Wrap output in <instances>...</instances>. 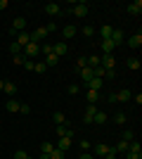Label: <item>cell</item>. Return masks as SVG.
<instances>
[{
    "label": "cell",
    "instance_id": "obj_52",
    "mask_svg": "<svg viewBox=\"0 0 142 159\" xmlns=\"http://www.w3.org/2000/svg\"><path fill=\"white\" fill-rule=\"evenodd\" d=\"M7 7V0H0V10H5Z\"/></svg>",
    "mask_w": 142,
    "mask_h": 159
},
{
    "label": "cell",
    "instance_id": "obj_54",
    "mask_svg": "<svg viewBox=\"0 0 142 159\" xmlns=\"http://www.w3.org/2000/svg\"><path fill=\"white\" fill-rule=\"evenodd\" d=\"M2 88H5V81H0V90H2Z\"/></svg>",
    "mask_w": 142,
    "mask_h": 159
},
{
    "label": "cell",
    "instance_id": "obj_32",
    "mask_svg": "<svg viewBox=\"0 0 142 159\" xmlns=\"http://www.w3.org/2000/svg\"><path fill=\"white\" fill-rule=\"evenodd\" d=\"M88 66H90V69L100 66V57H97V55H90V57H88Z\"/></svg>",
    "mask_w": 142,
    "mask_h": 159
},
{
    "label": "cell",
    "instance_id": "obj_7",
    "mask_svg": "<svg viewBox=\"0 0 142 159\" xmlns=\"http://www.w3.org/2000/svg\"><path fill=\"white\" fill-rule=\"evenodd\" d=\"M19 105H21V102H19L17 98H10V100L5 102V109H7L10 114H17V112H19Z\"/></svg>",
    "mask_w": 142,
    "mask_h": 159
},
{
    "label": "cell",
    "instance_id": "obj_13",
    "mask_svg": "<svg viewBox=\"0 0 142 159\" xmlns=\"http://www.w3.org/2000/svg\"><path fill=\"white\" fill-rule=\"evenodd\" d=\"M95 112H97V105H88L85 107V114H83V121H85V124H93Z\"/></svg>",
    "mask_w": 142,
    "mask_h": 159
},
{
    "label": "cell",
    "instance_id": "obj_50",
    "mask_svg": "<svg viewBox=\"0 0 142 159\" xmlns=\"http://www.w3.org/2000/svg\"><path fill=\"white\" fill-rule=\"evenodd\" d=\"M81 150H85V152L90 150V143H88V140H81Z\"/></svg>",
    "mask_w": 142,
    "mask_h": 159
},
{
    "label": "cell",
    "instance_id": "obj_37",
    "mask_svg": "<svg viewBox=\"0 0 142 159\" xmlns=\"http://www.w3.org/2000/svg\"><path fill=\"white\" fill-rule=\"evenodd\" d=\"M83 36H85V38H93L95 36V26H83Z\"/></svg>",
    "mask_w": 142,
    "mask_h": 159
},
{
    "label": "cell",
    "instance_id": "obj_51",
    "mask_svg": "<svg viewBox=\"0 0 142 159\" xmlns=\"http://www.w3.org/2000/svg\"><path fill=\"white\" fill-rule=\"evenodd\" d=\"M78 159H95V157H93V154H90V152H83V154H81V157H78Z\"/></svg>",
    "mask_w": 142,
    "mask_h": 159
},
{
    "label": "cell",
    "instance_id": "obj_49",
    "mask_svg": "<svg viewBox=\"0 0 142 159\" xmlns=\"http://www.w3.org/2000/svg\"><path fill=\"white\" fill-rule=\"evenodd\" d=\"M67 90H69V95H76V93H78V86H76V83H71Z\"/></svg>",
    "mask_w": 142,
    "mask_h": 159
},
{
    "label": "cell",
    "instance_id": "obj_1",
    "mask_svg": "<svg viewBox=\"0 0 142 159\" xmlns=\"http://www.w3.org/2000/svg\"><path fill=\"white\" fill-rule=\"evenodd\" d=\"M24 57L26 60H36L38 55H41V43H28V45H24Z\"/></svg>",
    "mask_w": 142,
    "mask_h": 159
},
{
    "label": "cell",
    "instance_id": "obj_24",
    "mask_svg": "<svg viewBox=\"0 0 142 159\" xmlns=\"http://www.w3.org/2000/svg\"><path fill=\"white\" fill-rule=\"evenodd\" d=\"M114 150H116V154H126L128 152V143H126V140H118L114 145Z\"/></svg>",
    "mask_w": 142,
    "mask_h": 159
},
{
    "label": "cell",
    "instance_id": "obj_23",
    "mask_svg": "<svg viewBox=\"0 0 142 159\" xmlns=\"http://www.w3.org/2000/svg\"><path fill=\"white\" fill-rule=\"evenodd\" d=\"M52 121L57 124V126H67V116H64L62 112H54L52 114Z\"/></svg>",
    "mask_w": 142,
    "mask_h": 159
},
{
    "label": "cell",
    "instance_id": "obj_11",
    "mask_svg": "<svg viewBox=\"0 0 142 159\" xmlns=\"http://www.w3.org/2000/svg\"><path fill=\"white\" fill-rule=\"evenodd\" d=\"M14 40H17V43H19V45L24 48V45H28V43H31V33H28V31H19Z\"/></svg>",
    "mask_w": 142,
    "mask_h": 159
},
{
    "label": "cell",
    "instance_id": "obj_25",
    "mask_svg": "<svg viewBox=\"0 0 142 159\" xmlns=\"http://www.w3.org/2000/svg\"><path fill=\"white\" fill-rule=\"evenodd\" d=\"M85 98H88V105H95V102L100 100V90H88Z\"/></svg>",
    "mask_w": 142,
    "mask_h": 159
},
{
    "label": "cell",
    "instance_id": "obj_31",
    "mask_svg": "<svg viewBox=\"0 0 142 159\" xmlns=\"http://www.w3.org/2000/svg\"><path fill=\"white\" fill-rule=\"evenodd\" d=\"M128 152H142V147H140L137 140H130V143H128Z\"/></svg>",
    "mask_w": 142,
    "mask_h": 159
},
{
    "label": "cell",
    "instance_id": "obj_28",
    "mask_svg": "<svg viewBox=\"0 0 142 159\" xmlns=\"http://www.w3.org/2000/svg\"><path fill=\"white\" fill-rule=\"evenodd\" d=\"M111 31H114V29L109 26V24H104V26H100V36H102V38H111Z\"/></svg>",
    "mask_w": 142,
    "mask_h": 159
},
{
    "label": "cell",
    "instance_id": "obj_53",
    "mask_svg": "<svg viewBox=\"0 0 142 159\" xmlns=\"http://www.w3.org/2000/svg\"><path fill=\"white\" fill-rule=\"evenodd\" d=\"M41 159H50V154H43V152H41Z\"/></svg>",
    "mask_w": 142,
    "mask_h": 159
},
{
    "label": "cell",
    "instance_id": "obj_27",
    "mask_svg": "<svg viewBox=\"0 0 142 159\" xmlns=\"http://www.w3.org/2000/svg\"><path fill=\"white\" fill-rule=\"evenodd\" d=\"M126 66H128L130 71H137V69H140V60H137V57H130V60L126 62Z\"/></svg>",
    "mask_w": 142,
    "mask_h": 159
},
{
    "label": "cell",
    "instance_id": "obj_46",
    "mask_svg": "<svg viewBox=\"0 0 142 159\" xmlns=\"http://www.w3.org/2000/svg\"><path fill=\"white\" fill-rule=\"evenodd\" d=\"M41 52L43 55H52V45H43L41 43Z\"/></svg>",
    "mask_w": 142,
    "mask_h": 159
},
{
    "label": "cell",
    "instance_id": "obj_5",
    "mask_svg": "<svg viewBox=\"0 0 142 159\" xmlns=\"http://www.w3.org/2000/svg\"><path fill=\"white\" fill-rule=\"evenodd\" d=\"M67 52H69V45H67V43H54V45H52V55H54V57H59V60H62Z\"/></svg>",
    "mask_w": 142,
    "mask_h": 159
},
{
    "label": "cell",
    "instance_id": "obj_48",
    "mask_svg": "<svg viewBox=\"0 0 142 159\" xmlns=\"http://www.w3.org/2000/svg\"><path fill=\"white\" fill-rule=\"evenodd\" d=\"M45 29H47V33H50V31H57V29H59V26H57L54 21H50V24H45Z\"/></svg>",
    "mask_w": 142,
    "mask_h": 159
},
{
    "label": "cell",
    "instance_id": "obj_21",
    "mask_svg": "<svg viewBox=\"0 0 142 159\" xmlns=\"http://www.w3.org/2000/svg\"><path fill=\"white\" fill-rule=\"evenodd\" d=\"M111 40H114V45H121L123 43V31L121 29H114V31H111Z\"/></svg>",
    "mask_w": 142,
    "mask_h": 159
},
{
    "label": "cell",
    "instance_id": "obj_42",
    "mask_svg": "<svg viewBox=\"0 0 142 159\" xmlns=\"http://www.w3.org/2000/svg\"><path fill=\"white\" fill-rule=\"evenodd\" d=\"M123 157L126 159H142V152H126Z\"/></svg>",
    "mask_w": 142,
    "mask_h": 159
},
{
    "label": "cell",
    "instance_id": "obj_38",
    "mask_svg": "<svg viewBox=\"0 0 142 159\" xmlns=\"http://www.w3.org/2000/svg\"><path fill=\"white\" fill-rule=\"evenodd\" d=\"M50 159H64V152H62V150H57V147H54L52 152H50Z\"/></svg>",
    "mask_w": 142,
    "mask_h": 159
},
{
    "label": "cell",
    "instance_id": "obj_14",
    "mask_svg": "<svg viewBox=\"0 0 142 159\" xmlns=\"http://www.w3.org/2000/svg\"><path fill=\"white\" fill-rule=\"evenodd\" d=\"M140 45H142V33L137 31V33H133V36L128 38V48H133V50H135V48H140Z\"/></svg>",
    "mask_w": 142,
    "mask_h": 159
},
{
    "label": "cell",
    "instance_id": "obj_39",
    "mask_svg": "<svg viewBox=\"0 0 142 159\" xmlns=\"http://www.w3.org/2000/svg\"><path fill=\"white\" fill-rule=\"evenodd\" d=\"M12 62H14V64H21V66H24V62H26V57H24V55H14V57H12Z\"/></svg>",
    "mask_w": 142,
    "mask_h": 159
},
{
    "label": "cell",
    "instance_id": "obj_4",
    "mask_svg": "<svg viewBox=\"0 0 142 159\" xmlns=\"http://www.w3.org/2000/svg\"><path fill=\"white\" fill-rule=\"evenodd\" d=\"M12 33H19V31H26V19L24 17H14L12 21V29H10Z\"/></svg>",
    "mask_w": 142,
    "mask_h": 159
},
{
    "label": "cell",
    "instance_id": "obj_20",
    "mask_svg": "<svg viewBox=\"0 0 142 159\" xmlns=\"http://www.w3.org/2000/svg\"><path fill=\"white\" fill-rule=\"evenodd\" d=\"M78 74H81V79L85 81V83H88L90 79H95V74H93V69H90V66H83V69H81Z\"/></svg>",
    "mask_w": 142,
    "mask_h": 159
},
{
    "label": "cell",
    "instance_id": "obj_19",
    "mask_svg": "<svg viewBox=\"0 0 142 159\" xmlns=\"http://www.w3.org/2000/svg\"><path fill=\"white\" fill-rule=\"evenodd\" d=\"M93 152L97 154V157H104V154L109 152V145H104V143H97V145L93 147Z\"/></svg>",
    "mask_w": 142,
    "mask_h": 159
},
{
    "label": "cell",
    "instance_id": "obj_22",
    "mask_svg": "<svg viewBox=\"0 0 142 159\" xmlns=\"http://www.w3.org/2000/svg\"><path fill=\"white\" fill-rule=\"evenodd\" d=\"M57 150H62V152H67L69 147H71V138H59V143H57Z\"/></svg>",
    "mask_w": 142,
    "mask_h": 159
},
{
    "label": "cell",
    "instance_id": "obj_30",
    "mask_svg": "<svg viewBox=\"0 0 142 159\" xmlns=\"http://www.w3.org/2000/svg\"><path fill=\"white\" fill-rule=\"evenodd\" d=\"M43 62H45V66H54L57 62H59V57H54V55H45V60H43Z\"/></svg>",
    "mask_w": 142,
    "mask_h": 159
},
{
    "label": "cell",
    "instance_id": "obj_47",
    "mask_svg": "<svg viewBox=\"0 0 142 159\" xmlns=\"http://www.w3.org/2000/svg\"><path fill=\"white\" fill-rule=\"evenodd\" d=\"M104 79L114 81V79H116V71H114V69H109V71H104Z\"/></svg>",
    "mask_w": 142,
    "mask_h": 159
},
{
    "label": "cell",
    "instance_id": "obj_16",
    "mask_svg": "<svg viewBox=\"0 0 142 159\" xmlns=\"http://www.w3.org/2000/svg\"><path fill=\"white\" fill-rule=\"evenodd\" d=\"M57 135H59V138H71L74 140V131L69 126H57Z\"/></svg>",
    "mask_w": 142,
    "mask_h": 159
},
{
    "label": "cell",
    "instance_id": "obj_10",
    "mask_svg": "<svg viewBox=\"0 0 142 159\" xmlns=\"http://www.w3.org/2000/svg\"><path fill=\"white\" fill-rule=\"evenodd\" d=\"M69 12L74 14V17H85V14H88V5H85V2H78V5H76L74 10H69Z\"/></svg>",
    "mask_w": 142,
    "mask_h": 159
},
{
    "label": "cell",
    "instance_id": "obj_36",
    "mask_svg": "<svg viewBox=\"0 0 142 159\" xmlns=\"http://www.w3.org/2000/svg\"><path fill=\"white\" fill-rule=\"evenodd\" d=\"M114 121L118 124V126H121V124H126V114H123V112H116V114H114Z\"/></svg>",
    "mask_w": 142,
    "mask_h": 159
},
{
    "label": "cell",
    "instance_id": "obj_9",
    "mask_svg": "<svg viewBox=\"0 0 142 159\" xmlns=\"http://www.w3.org/2000/svg\"><path fill=\"white\" fill-rule=\"evenodd\" d=\"M126 10H128V14H133V17H140V14H142V2L135 0V2H130Z\"/></svg>",
    "mask_w": 142,
    "mask_h": 159
},
{
    "label": "cell",
    "instance_id": "obj_17",
    "mask_svg": "<svg viewBox=\"0 0 142 159\" xmlns=\"http://www.w3.org/2000/svg\"><path fill=\"white\" fill-rule=\"evenodd\" d=\"M2 90H5V93L10 95V98H14L19 88H17V83H12V81H5V88H2Z\"/></svg>",
    "mask_w": 142,
    "mask_h": 159
},
{
    "label": "cell",
    "instance_id": "obj_44",
    "mask_svg": "<svg viewBox=\"0 0 142 159\" xmlns=\"http://www.w3.org/2000/svg\"><path fill=\"white\" fill-rule=\"evenodd\" d=\"M33 66H36L33 60H26V62H24V69H26V71H33Z\"/></svg>",
    "mask_w": 142,
    "mask_h": 159
},
{
    "label": "cell",
    "instance_id": "obj_33",
    "mask_svg": "<svg viewBox=\"0 0 142 159\" xmlns=\"http://www.w3.org/2000/svg\"><path fill=\"white\" fill-rule=\"evenodd\" d=\"M33 71H36V74H45V71H47V66H45V62H36V66H33Z\"/></svg>",
    "mask_w": 142,
    "mask_h": 159
},
{
    "label": "cell",
    "instance_id": "obj_45",
    "mask_svg": "<svg viewBox=\"0 0 142 159\" xmlns=\"http://www.w3.org/2000/svg\"><path fill=\"white\" fill-rule=\"evenodd\" d=\"M19 114H31V107L21 102V105H19Z\"/></svg>",
    "mask_w": 142,
    "mask_h": 159
},
{
    "label": "cell",
    "instance_id": "obj_40",
    "mask_svg": "<svg viewBox=\"0 0 142 159\" xmlns=\"http://www.w3.org/2000/svg\"><path fill=\"white\" fill-rule=\"evenodd\" d=\"M102 159H118V154H116V150H114V147H109V152L104 154Z\"/></svg>",
    "mask_w": 142,
    "mask_h": 159
},
{
    "label": "cell",
    "instance_id": "obj_41",
    "mask_svg": "<svg viewBox=\"0 0 142 159\" xmlns=\"http://www.w3.org/2000/svg\"><path fill=\"white\" fill-rule=\"evenodd\" d=\"M14 159H28V152L26 150H17V152H14Z\"/></svg>",
    "mask_w": 142,
    "mask_h": 159
},
{
    "label": "cell",
    "instance_id": "obj_43",
    "mask_svg": "<svg viewBox=\"0 0 142 159\" xmlns=\"http://www.w3.org/2000/svg\"><path fill=\"white\" fill-rule=\"evenodd\" d=\"M133 138H135V133H133V131H126V133H123V138H121V140H126V143H130V140H133Z\"/></svg>",
    "mask_w": 142,
    "mask_h": 159
},
{
    "label": "cell",
    "instance_id": "obj_2",
    "mask_svg": "<svg viewBox=\"0 0 142 159\" xmlns=\"http://www.w3.org/2000/svg\"><path fill=\"white\" fill-rule=\"evenodd\" d=\"M100 66L104 69V71L114 69V66H116V57H114V55H102V57H100Z\"/></svg>",
    "mask_w": 142,
    "mask_h": 159
},
{
    "label": "cell",
    "instance_id": "obj_18",
    "mask_svg": "<svg viewBox=\"0 0 142 159\" xmlns=\"http://www.w3.org/2000/svg\"><path fill=\"white\" fill-rule=\"evenodd\" d=\"M107 112H102V109H97L95 112V116H93V124H107Z\"/></svg>",
    "mask_w": 142,
    "mask_h": 159
},
{
    "label": "cell",
    "instance_id": "obj_26",
    "mask_svg": "<svg viewBox=\"0 0 142 159\" xmlns=\"http://www.w3.org/2000/svg\"><path fill=\"white\" fill-rule=\"evenodd\" d=\"M85 86H88V90H100L102 88V79H90Z\"/></svg>",
    "mask_w": 142,
    "mask_h": 159
},
{
    "label": "cell",
    "instance_id": "obj_12",
    "mask_svg": "<svg viewBox=\"0 0 142 159\" xmlns=\"http://www.w3.org/2000/svg\"><path fill=\"white\" fill-rule=\"evenodd\" d=\"M114 98H116V102H128V100L133 98V93H130L128 88H123V90H118V93H114Z\"/></svg>",
    "mask_w": 142,
    "mask_h": 159
},
{
    "label": "cell",
    "instance_id": "obj_34",
    "mask_svg": "<svg viewBox=\"0 0 142 159\" xmlns=\"http://www.w3.org/2000/svg\"><path fill=\"white\" fill-rule=\"evenodd\" d=\"M52 150H54V145H52V143H43V145H41V152H43V154H50Z\"/></svg>",
    "mask_w": 142,
    "mask_h": 159
},
{
    "label": "cell",
    "instance_id": "obj_3",
    "mask_svg": "<svg viewBox=\"0 0 142 159\" xmlns=\"http://www.w3.org/2000/svg\"><path fill=\"white\" fill-rule=\"evenodd\" d=\"M47 38V29L45 26H38L36 31H31V43H41V40Z\"/></svg>",
    "mask_w": 142,
    "mask_h": 159
},
{
    "label": "cell",
    "instance_id": "obj_35",
    "mask_svg": "<svg viewBox=\"0 0 142 159\" xmlns=\"http://www.w3.org/2000/svg\"><path fill=\"white\" fill-rule=\"evenodd\" d=\"M83 66H88V57H78V62H76V71H81Z\"/></svg>",
    "mask_w": 142,
    "mask_h": 159
},
{
    "label": "cell",
    "instance_id": "obj_15",
    "mask_svg": "<svg viewBox=\"0 0 142 159\" xmlns=\"http://www.w3.org/2000/svg\"><path fill=\"white\" fill-rule=\"evenodd\" d=\"M76 33H78V29H76V26H71V24H67V26H62V36H64V38H74V36H76Z\"/></svg>",
    "mask_w": 142,
    "mask_h": 159
},
{
    "label": "cell",
    "instance_id": "obj_8",
    "mask_svg": "<svg viewBox=\"0 0 142 159\" xmlns=\"http://www.w3.org/2000/svg\"><path fill=\"white\" fill-rule=\"evenodd\" d=\"M43 10H45V12L50 14V17H59V14H62V7L57 5V2H47V5L43 7Z\"/></svg>",
    "mask_w": 142,
    "mask_h": 159
},
{
    "label": "cell",
    "instance_id": "obj_29",
    "mask_svg": "<svg viewBox=\"0 0 142 159\" xmlns=\"http://www.w3.org/2000/svg\"><path fill=\"white\" fill-rule=\"evenodd\" d=\"M21 50H24V48H21L17 40H12V43H10V52H12V57H14V55H19Z\"/></svg>",
    "mask_w": 142,
    "mask_h": 159
},
{
    "label": "cell",
    "instance_id": "obj_6",
    "mask_svg": "<svg viewBox=\"0 0 142 159\" xmlns=\"http://www.w3.org/2000/svg\"><path fill=\"white\" fill-rule=\"evenodd\" d=\"M100 48H102V52H104V55H111V52H114V40H111V38H102L100 40Z\"/></svg>",
    "mask_w": 142,
    "mask_h": 159
}]
</instances>
